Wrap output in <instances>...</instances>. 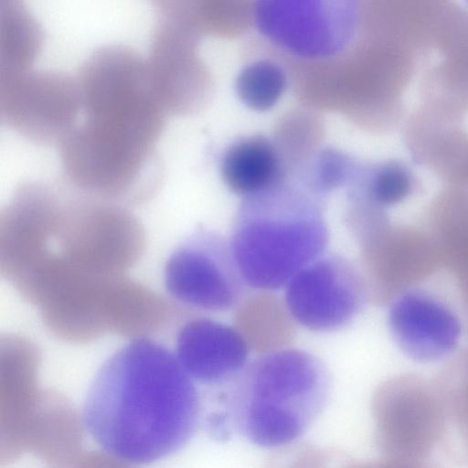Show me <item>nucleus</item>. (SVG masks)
I'll use <instances>...</instances> for the list:
<instances>
[{
    "instance_id": "9d476101",
    "label": "nucleus",
    "mask_w": 468,
    "mask_h": 468,
    "mask_svg": "<svg viewBox=\"0 0 468 468\" xmlns=\"http://www.w3.org/2000/svg\"><path fill=\"white\" fill-rule=\"evenodd\" d=\"M250 346L237 326L208 317L187 321L178 331L176 354L197 385L227 386L249 363Z\"/></svg>"
},
{
    "instance_id": "6ab92c4d",
    "label": "nucleus",
    "mask_w": 468,
    "mask_h": 468,
    "mask_svg": "<svg viewBox=\"0 0 468 468\" xmlns=\"http://www.w3.org/2000/svg\"><path fill=\"white\" fill-rule=\"evenodd\" d=\"M148 2L160 19L190 24L197 27L195 18V0H148Z\"/></svg>"
},
{
    "instance_id": "a211bd4d",
    "label": "nucleus",
    "mask_w": 468,
    "mask_h": 468,
    "mask_svg": "<svg viewBox=\"0 0 468 468\" xmlns=\"http://www.w3.org/2000/svg\"><path fill=\"white\" fill-rule=\"evenodd\" d=\"M195 18L202 35L237 37L253 25L254 0H195Z\"/></svg>"
},
{
    "instance_id": "f257e3e1",
    "label": "nucleus",
    "mask_w": 468,
    "mask_h": 468,
    "mask_svg": "<svg viewBox=\"0 0 468 468\" xmlns=\"http://www.w3.org/2000/svg\"><path fill=\"white\" fill-rule=\"evenodd\" d=\"M201 418L200 393L176 354L146 336L131 339L101 365L81 411L98 448L129 464L177 453Z\"/></svg>"
},
{
    "instance_id": "f03ea898",
    "label": "nucleus",
    "mask_w": 468,
    "mask_h": 468,
    "mask_svg": "<svg viewBox=\"0 0 468 468\" xmlns=\"http://www.w3.org/2000/svg\"><path fill=\"white\" fill-rule=\"evenodd\" d=\"M229 240L248 287L279 290L324 254L323 199L292 179L282 181L243 198Z\"/></svg>"
},
{
    "instance_id": "1a4fd4ad",
    "label": "nucleus",
    "mask_w": 468,
    "mask_h": 468,
    "mask_svg": "<svg viewBox=\"0 0 468 468\" xmlns=\"http://www.w3.org/2000/svg\"><path fill=\"white\" fill-rule=\"evenodd\" d=\"M361 245L369 293L384 303L427 278L440 255L436 242L422 234L388 224Z\"/></svg>"
},
{
    "instance_id": "ddd939ff",
    "label": "nucleus",
    "mask_w": 468,
    "mask_h": 468,
    "mask_svg": "<svg viewBox=\"0 0 468 468\" xmlns=\"http://www.w3.org/2000/svg\"><path fill=\"white\" fill-rule=\"evenodd\" d=\"M43 44V29L23 0L0 1V71L31 69Z\"/></svg>"
},
{
    "instance_id": "dca6fc26",
    "label": "nucleus",
    "mask_w": 468,
    "mask_h": 468,
    "mask_svg": "<svg viewBox=\"0 0 468 468\" xmlns=\"http://www.w3.org/2000/svg\"><path fill=\"white\" fill-rule=\"evenodd\" d=\"M360 165L338 149L320 147L289 179L323 199L332 191L348 186Z\"/></svg>"
},
{
    "instance_id": "0eeeda50",
    "label": "nucleus",
    "mask_w": 468,
    "mask_h": 468,
    "mask_svg": "<svg viewBox=\"0 0 468 468\" xmlns=\"http://www.w3.org/2000/svg\"><path fill=\"white\" fill-rule=\"evenodd\" d=\"M196 26L159 19L146 58L154 89L165 110L190 113L211 96L213 81L200 58Z\"/></svg>"
},
{
    "instance_id": "7ed1b4c3",
    "label": "nucleus",
    "mask_w": 468,
    "mask_h": 468,
    "mask_svg": "<svg viewBox=\"0 0 468 468\" xmlns=\"http://www.w3.org/2000/svg\"><path fill=\"white\" fill-rule=\"evenodd\" d=\"M228 386L223 405L233 428L250 443L273 449L300 439L321 415L331 377L316 356L283 346L249 361Z\"/></svg>"
},
{
    "instance_id": "f3484780",
    "label": "nucleus",
    "mask_w": 468,
    "mask_h": 468,
    "mask_svg": "<svg viewBox=\"0 0 468 468\" xmlns=\"http://www.w3.org/2000/svg\"><path fill=\"white\" fill-rule=\"evenodd\" d=\"M348 197L362 198L380 208L395 205L409 196L412 179L396 162L361 165L348 186Z\"/></svg>"
},
{
    "instance_id": "39448f33",
    "label": "nucleus",
    "mask_w": 468,
    "mask_h": 468,
    "mask_svg": "<svg viewBox=\"0 0 468 468\" xmlns=\"http://www.w3.org/2000/svg\"><path fill=\"white\" fill-rule=\"evenodd\" d=\"M165 287L176 301L203 312L238 307L248 288L229 240L208 230L192 234L169 256Z\"/></svg>"
},
{
    "instance_id": "423d86ee",
    "label": "nucleus",
    "mask_w": 468,
    "mask_h": 468,
    "mask_svg": "<svg viewBox=\"0 0 468 468\" xmlns=\"http://www.w3.org/2000/svg\"><path fill=\"white\" fill-rule=\"evenodd\" d=\"M284 303L295 323L311 331L342 329L360 314L369 298L364 272L338 255H322L284 286Z\"/></svg>"
},
{
    "instance_id": "2eb2a0df",
    "label": "nucleus",
    "mask_w": 468,
    "mask_h": 468,
    "mask_svg": "<svg viewBox=\"0 0 468 468\" xmlns=\"http://www.w3.org/2000/svg\"><path fill=\"white\" fill-rule=\"evenodd\" d=\"M282 58H260L246 64L238 73L235 91L239 101L256 112L274 107L290 82V72Z\"/></svg>"
},
{
    "instance_id": "f8f14e48",
    "label": "nucleus",
    "mask_w": 468,
    "mask_h": 468,
    "mask_svg": "<svg viewBox=\"0 0 468 468\" xmlns=\"http://www.w3.org/2000/svg\"><path fill=\"white\" fill-rule=\"evenodd\" d=\"M220 174L227 187L243 198L288 179L272 139L261 134L229 144L220 160Z\"/></svg>"
},
{
    "instance_id": "20e7f679",
    "label": "nucleus",
    "mask_w": 468,
    "mask_h": 468,
    "mask_svg": "<svg viewBox=\"0 0 468 468\" xmlns=\"http://www.w3.org/2000/svg\"><path fill=\"white\" fill-rule=\"evenodd\" d=\"M362 12L363 0H254L253 24L283 58L320 62L353 45Z\"/></svg>"
},
{
    "instance_id": "aec40b11",
    "label": "nucleus",
    "mask_w": 468,
    "mask_h": 468,
    "mask_svg": "<svg viewBox=\"0 0 468 468\" xmlns=\"http://www.w3.org/2000/svg\"><path fill=\"white\" fill-rule=\"evenodd\" d=\"M468 1V0H467Z\"/></svg>"
},
{
    "instance_id": "6e6552de",
    "label": "nucleus",
    "mask_w": 468,
    "mask_h": 468,
    "mask_svg": "<svg viewBox=\"0 0 468 468\" xmlns=\"http://www.w3.org/2000/svg\"><path fill=\"white\" fill-rule=\"evenodd\" d=\"M388 324L399 348L420 363L451 356L457 350L463 331L456 308L441 294L419 283L390 300Z\"/></svg>"
},
{
    "instance_id": "4468645a",
    "label": "nucleus",
    "mask_w": 468,
    "mask_h": 468,
    "mask_svg": "<svg viewBox=\"0 0 468 468\" xmlns=\"http://www.w3.org/2000/svg\"><path fill=\"white\" fill-rule=\"evenodd\" d=\"M323 136L322 119L311 110L297 109L280 120L272 141L288 179L320 148Z\"/></svg>"
},
{
    "instance_id": "9b49d317",
    "label": "nucleus",
    "mask_w": 468,
    "mask_h": 468,
    "mask_svg": "<svg viewBox=\"0 0 468 468\" xmlns=\"http://www.w3.org/2000/svg\"><path fill=\"white\" fill-rule=\"evenodd\" d=\"M0 101L8 117H33L59 134L81 107L78 80L57 71H0ZM68 129V128H67ZM45 135V130H44Z\"/></svg>"
}]
</instances>
